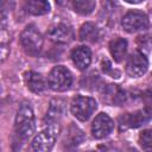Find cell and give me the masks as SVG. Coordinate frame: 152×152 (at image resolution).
Wrapping results in <instances>:
<instances>
[{"label": "cell", "mask_w": 152, "mask_h": 152, "mask_svg": "<svg viewBox=\"0 0 152 152\" xmlns=\"http://www.w3.org/2000/svg\"><path fill=\"white\" fill-rule=\"evenodd\" d=\"M80 39L82 42H90V43H95L100 39V30L97 28V26L93 23H86L81 26L80 28Z\"/></svg>", "instance_id": "9a60e30c"}, {"label": "cell", "mask_w": 152, "mask_h": 152, "mask_svg": "<svg viewBox=\"0 0 152 152\" xmlns=\"http://www.w3.org/2000/svg\"><path fill=\"white\" fill-rule=\"evenodd\" d=\"M125 1L128 2V4H140V2H142L145 0H125Z\"/></svg>", "instance_id": "603a6c76"}, {"label": "cell", "mask_w": 152, "mask_h": 152, "mask_svg": "<svg viewBox=\"0 0 152 152\" xmlns=\"http://www.w3.org/2000/svg\"><path fill=\"white\" fill-rule=\"evenodd\" d=\"M48 37L50 40L58 43V44H65L69 43L72 39V31L69 26L64 24H57L49 28Z\"/></svg>", "instance_id": "8fae6325"}, {"label": "cell", "mask_w": 152, "mask_h": 152, "mask_svg": "<svg viewBox=\"0 0 152 152\" xmlns=\"http://www.w3.org/2000/svg\"><path fill=\"white\" fill-rule=\"evenodd\" d=\"M109 51L115 62L120 63L127 52V42L124 38H115L109 43Z\"/></svg>", "instance_id": "5bb4252c"}, {"label": "cell", "mask_w": 152, "mask_h": 152, "mask_svg": "<svg viewBox=\"0 0 152 152\" xmlns=\"http://www.w3.org/2000/svg\"><path fill=\"white\" fill-rule=\"evenodd\" d=\"M121 25L126 32L134 33L148 27V18L141 11H129L124 15Z\"/></svg>", "instance_id": "5b68a950"}, {"label": "cell", "mask_w": 152, "mask_h": 152, "mask_svg": "<svg viewBox=\"0 0 152 152\" xmlns=\"http://www.w3.org/2000/svg\"><path fill=\"white\" fill-rule=\"evenodd\" d=\"M102 100L112 106H121L126 101V93L118 84H108L103 88Z\"/></svg>", "instance_id": "30bf717a"}, {"label": "cell", "mask_w": 152, "mask_h": 152, "mask_svg": "<svg viewBox=\"0 0 152 152\" xmlns=\"http://www.w3.org/2000/svg\"><path fill=\"white\" fill-rule=\"evenodd\" d=\"M48 83L53 91H65L70 88L72 83L71 72L65 66L57 65L50 71Z\"/></svg>", "instance_id": "3957f363"}, {"label": "cell", "mask_w": 152, "mask_h": 152, "mask_svg": "<svg viewBox=\"0 0 152 152\" xmlns=\"http://www.w3.org/2000/svg\"><path fill=\"white\" fill-rule=\"evenodd\" d=\"M58 132V127L56 126V124L49 125V127L44 131H42L40 133H38L33 140H32V148L34 151L38 152H46L50 151L55 144L56 140V135Z\"/></svg>", "instance_id": "8992f818"}, {"label": "cell", "mask_w": 152, "mask_h": 152, "mask_svg": "<svg viewBox=\"0 0 152 152\" xmlns=\"http://www.w3.org/2000/svg\"><path fill=\"white\" fill-rule=\"evenodd\" d=\"M147 66H148V62L145 55L139 51H135L127 59L126 72L128 74V76L137 78V77L142 76L146 72Z\"/></svg>", "instance_id": "52a82bcc"}, {"label": "cell", "mask_w": 152, "mask_h": 152, "mask_svg": "<svg viewBox=\"0 0 152 152\" xmlns=\"http://www.w3.org/2000/svg\"><path fill=\"white\" fill-rule=\"evenodd\" d=\"M25 10L32 15H43L49 13L50 4L48 0H26Z\"/></svg>", "instance_id": "e0dca14e"}, {"label": "cell", "mask_w": 152, "mask_h": 152, "mask_svg": "<svg viewBox=\"0 0 152 152\" xmlns=\"http://www.w3.org/2000/svg\"><path fill=\"white\" fill-rule=\"evenodd\" d=\"M101 66H102L103 72H104V74L110 75V77H115V78H119V77H120V72H119V71H116V70H114V71H113V69H112V65H110L109 61L103 59V61H102V63H101Z\"/></svg>", "instance_id": "44dd1931"}, {"label": "cell", "mask_w": 152, "mask_h": 152, "mask_svg": "<svg viewBox=\"0 0 152 152\" xmlns=\"http://www.w3.org/2000/svg\"><path fill=\"white\" fill-rule=\"evenodd\" d=\"M64 101L63 100H52L51 103H50V107L48 109V113H46V121L49 122V125H52V124H56L62 116H63V113H64Z\"/></svg>", "instance_id": "2e32d148"}, {"label": "cell", "mask_w": 152, "mask_h": 152, "mask_svg": "<svg viewBox=\"0 0 152 152\" xmlns=\"http://www.w3.org/2000/svg\"><path fill=\"white\" fill-rule=\"evenodd\" d=\"M72 8L81 15H89L95 10L94 0H72Z\"/></svg>", "instance_id": "ac0fdd59"}, {"label": "cell", "mask_w": 152, "mask_h": 152, "mask_svg": "<svg viewBox=\"0 0 152 152\" xmlns=\"http://www.w3.org/2000/svg\"><path fill=\"white\" fill-rule=\"evenodd\" d=\"M152 116L148 114L146 109L138 110L134 113H126L119 118V127L120 131L127 129V128H137L142 125H145Z\"/></svg>", "instance_id": "ba28073f"}, {"label": "cell", "mask_w": 152, "mask_h": 152, "mask_svg": "<svg viewBox=\"0 0 152 152\" xmlns=\"http://www.w3.org/2000/svg\"><path fill=\"white\" fill-rule=\"evenodd\" d=\"M97 103L94 99L87 96H77L72 100L70 110L71 114L80 121H86L95 112Z\"/></svg>", "instance_id": "277c9868"}, {"label": "cell", "mask_w": 152, "mask_h": 152, "mask_svg": "<svg viewBox=\"0 0 152 152\" xmlns=\"http://www.w3.org/2000/svg\"><path fill=\"white\" fill-rule=\"evenodd\" d=\"M114 128V122L106 113H100L91 124V133L96 139H102L109 133H112Z\"/></svg>", "instance_id": "9c48e42d"}, {"label": "cell", "mask_w": 152, "mask_h": 152, "mask_svg": "<svg viewBox=\"0 0 152 152\" xmlns=\"http://www.w3.org/2000/svg\"><path fill=\"white\" fill-rule=\"evenodd\" d=\"M70 134H69V138H70V141L69 144H72V145H78L82 140H83V134H82V131L78 129L77 127H71L70 128Z\"/></svg>", "instance_id": "ffe728a7"}, {"label": "cell", "mask_w": 152, "mask_h": 152, "mask_svg": "<svg viewBox=\"0 0 152 152\" xmlns=\"http://www.w3.org/2000/svg\"><path fill=\"white\" fill-rule=\"evenodd\" d=\"M56 1H57L58 4H61V5H66L70 0H56Z\"/></svg>", "instance_id": "cb8c5ba5"}, {"label": "cell", "mask_w": 152, "mask_h": 152, "mask_svg": "<svg viewBox=\"0 0 152 152\" xmlns=\"http://www.w3.org/2000/svg\"><path fill=\"white\" fill-rule=\"evenodd\" d=\"M20 45L27 55L37 56L43 46L42 34L34 26H26L20 34Z\"/></svg>", "instance_id": "7a4b0ae2"}, {"label": "cell", "mask_w": 152, "mask_h": 152, "mask_svg": "<svg viewBox=\"0 0 152 152\" xmlns=\"http://www.w3.org/2000/svg\"><path fill=\"white\" fill-rule=\"evenodd\" d=\"M145 103H146V107L145 109L148 112V114L152 116V94H147L145 96Z\"/></svg>", "instance_id": "7402d4cb"}, {"label": "cell", "mask_w": 152, "mask_h": 152, "mask_svg": "<svg viewBox=\"0 0 152 152\" xmlns=\"http://www.w3.org/2000/svg\"><path fill=\"white\" fill-rule=\"evenodd\" d=\"M140 147L145 151H152V129H145L140 133L138 140Z\"/></svg>", "instance_id": "d6986e66"}, {"label": "cell", "mask_w": 152, "mask_h": 152, "mask_svg": "<svg viewBox=\"0 0 152 152\" xmlns=\"http://www.w3.org/2000/svg\"><path fill=\"white\" fill-rule=\"evenodd\" d=\"M24 80L26 83V87L34 94H40L45 90V81L43 76L34 71H27L24 75Z\"/></svg>", "instance_id": "4fadbf2b"}, {"label": "cell", "mask_w": 152, "mask_h": 152, "mask_svg": "<svg viewBox=\"0 0 152 152\" xmlns=\"http://www.w3.org/2000/svg\"><path fill=\"white\" fill-rule=\"evenodd\" d=\"M71 61L80 70H86L91 61V52L87 46H77L71 51Z\"/></svg>", "instance_id": "7c38bea8"}, {"label": "cell", "mask_w": 152, "mask_h": 152, "mask_svg": "<svg viewBox=\"0 0 152 152\" xmlns=\"http://www.w3.org/2000/svg\"><path fill=\"white\" fill-rule=\"evenodd\" d=\"M15 133L20 138H28L34 133L36 124H34V115L33 110L28 103H21L15 116L14 122Z\"/></svg>", "instance_id": "6da1fadb"}]
</instances>
